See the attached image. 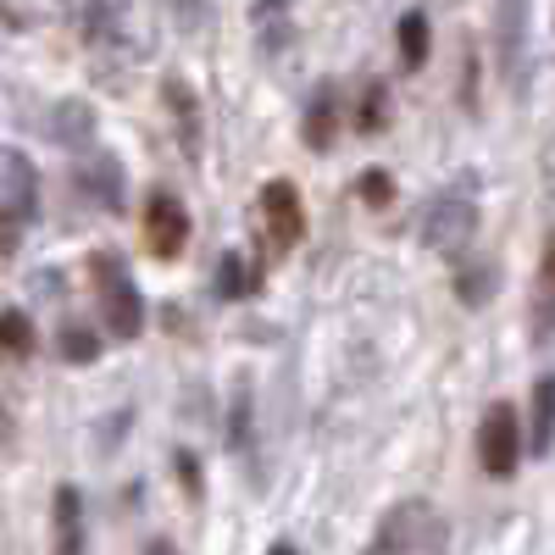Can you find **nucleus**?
I'll return each instance as SVG.
<instances>
[{
    "label": "nucleus",
    "mask_w": 555,
    "mask_h": 555,
    "mask_svg": "<svg viewBox=\"0 0 555 555\" xmlns=\"http://www.w3.org/2000/svg\"><path fill=\"white\" fill-rule=\"evenodd\" d=\"M89 278H95V300H101L106 334H112V339H139V334H145V295H139L133 272H128L112 250L89 256Z\"/></svg>",
    "instance_id": "f257e3e1"
},
{
    "label": "nucleus",
    "mask_w": 555,
    "mask_h": 555,
    "mask_svg": "<svg viewBox=\"0 0 555 555\" xmlns=\"http://www.w3.org/2000/svg\"><path fill=\"white\" fill-rule=\"evenodd\" d=\"M34 217H39V172L17 145H7L0 151V256H17Z\"/></svg>",
    "instance_id": "f03ea898"
},
{
    "label": "nucleus",
    "mask_w": 555,
    "mask_h": 555,
    "mask_svg": "<svg viewBox=\"0 0 555 555\" xmlns=\"http://www.w3.org/2000/svg\"><path fill=\"white\" fill-rule=\"evenodd\" d=\"M256 228H261L272 261H284L306 240V206H300V190H295L289 178L261 183V195H256Z\"/></svg>",
    "instance_id": "7ed1b4c3"
},
{
    "label": "nucleus",
    "mask_w": 555,
    "mask_h": 555,
    "mask_svg": "<svg viewBox=\"0 0 555 555\" xmlns=\"http://www.w3.org/2000/svg\"><path fill=\"white\" fill-rule=\"evenodd\" d=\"M522 444H528V428H522L517 405H505V400L489 405L483 423H478V467L489 478H512L517 461H522Z\"/></svg>",
    "instance_id": "20e7f679"
},
{
    "label": "nucleus",
    "mask_w": 555,
    "mask_h": 555,
    "mask_svg": "<svg viewBox=\"0 0 555 555\" xmlns=\"http://www.w3.org/2000/svg\"><path fill=\"white\" fill-rule=\"evenodd\" d=\"M478 240V206L473 195H434L423 206V245L439 256H461Z\"/></svg>",
    "instance_id": "39448f33"
},
{
    "label": "nucleus",
    "mask_w": 555,
    "mask_h": 555,
    "mask_svg": "<svg viewBox=\"0 0 555 555\" xmlns=\"http://www.w3.org/2000/svg\"><path fill=\"white\" fill-rule=\"evenodd\" d=\"M190 206H183L178 195H167V190H156L151 201H145V245H151V256L156 261H178L183 256V245H190Z\"/></svg>",
    "instance_id": "423d86ee"
},
{
    "label": "nucleus",
    "mask_w": 555,
    "mask_h": 555,
    "mask_svg": "<svg viewBox=\"0 0 555 555\" xmlns=\"http://www.w3.org/2000/svg\"><path fill=\"white\" fill-rule=\"evenodd\" d=\"M494 51H500L505 83L522 89V62H528V0H494Z\"/></svg>",
    "instance_id": "0eeeda50"
},
{
    "label": "nucleus",
    "mask_w": 555,
    "mask_h": 555,
    "mask_svg": "<svg viewBox=\"0 0 555 555\" xmlns=\"http://www.w3.org/2000/svg\"><path fill=\"white\" fill-rule=\"evenodd\" d=\"M73 190L101 206V211H122V167L112 151H83V162H73Z\"/></svg>",
    "instance_id": "6e6552de"
},
{
    "label": "nucleus",
    "mask_w": 555,
    "mask_h": 555,
    "mask_svg": "<svg viewBox=\"0 0 555 555\" xmlns=\"http://www.w3.org/2000/svg\"><path fill=\"white\" fill-rule=\"evenodd\" d=\"M162 101H167V117L178 122V151L190 162H201V101H195V89L183 78H162Z\"/></svg>",
    "instance_id": "1a4fd4ad"
},
{
    "label": "nucleus",
    "mask_w": 555,
    "mask_h": 555,
    "mask_svg": "<svg viewBox=\"0 0 555 555\" xmlns=\"http://www.w3.org/2000/svg\"><path fill=\"white\" fill-rule=\"evenodd\" d=\"M528 317H533V339L539 345H555V234L544 240V256H539V272H533Z\"/></svg>",
    "instance_id": "9d476101"
},
{
    "label": "nucleus",
    "mask_w": 555,
    "mask_h": 555,
    "mask_svg": "<svg viewBox=\"0 0 555 555\" xmlns=\"http://www.w3.org/2000/svg\"><path fill=\"white\" fill-rule=\"evenodd\" d=\"M339 89L334 83H317V95H311V106H306V117H300V133H306V145L311 151H328L334 145V133H339Z\"/></svg>",
    "instance_id": "9b49d317"
},
{
    "label": "nucleus",
    "mask_w": 555,
    "mask_h": 555,
    "mask_svg": "<svg viewBox=\"0 0 555 555\" xmlns=\"http://www.w3.org/2000/svg\"><path fill=\"white\" fill-rule=\"evenodd\" d=\"M78 39H89V44H112V39H122V28H128V7L122 0H78Z\"/></svg>",
    "instance_id": "f8f14e48"
},
{
    "label": "nucleus",
    "mask_w": 555,
    "mask_h": 555,
    "mask_svg": "<svg viewBox=\"0 0 555 555\" xmlns=\"http://www.w3.org/2000/svg\"><path fill=\"white\" fill-rule=\"evenodd\" d=\"M550 450H555V373H544L528 400V455H550Z\"/></svg>",
    "instance_id": "ddd939ff"
},
{
    "label": "nucleus",
    "mask_w": 555,
    "mask_h": 555,
    "mask_svg": "<svg viewBox=\"0 0 555 555\" xmlns=\"http://www.w3.org/2000/svg\"><path fill=\"white\" fill-rule=\"evenodd\" d=\"M416 528H428L423 500H405V505H395V512L384 517V528H378V539H373V555H405Z\"/></svg>",
    "instance_id": "4468645a"
},
{
    "label": "nucleus",
    "mask_w": 555,
    "mask_h": 555,
    "mask_svg": "<svg viewBox=\"0 0 555 555\" xmlns=\"http://www.w3.org/2000/svg\"><path fill=\"white\" fill-rule=\"evenodd\" d=\"M51 528H56V555H83V505L73 483H62L51 500Z\"/></svg>",
    "instance_id": "2eb2a0df"
},
{
    "label": "nucleus",
    "mask_w": 555,
    "mask_h": 555,
    "mask_svg": "<svg viewBox=\"0 0 555 555\" xmlns=\"http://www.w3.org/2000/svg\"><path fill=\"white\" fill-rule=\"evenodd\" d=\"M261 295V267H250L240 250H228L217 261V300H250Z\"/></svg>",
    "instance_id": "dca6fc26"
},
{
    "label": "nucleus",
    "mask_w": 555,
    "mask_h": 555,
    "mask_svg": "<svg viewBox=\"0 0 555 555\" xmlns=\"http://www.w3.org/2000/svg\"><path fill=\"white\" fill-rule=\"evenodd\" d=\"M428 12H405L400 23H395V44H400V67L405 73H416V67H423L428 62Z\"/></svg>",
    "instance_id": "f3484780"
},
{
    "label": "nucleus",
    "mask_w": 555,
    "mask_h": 555,
    "mask_svg": "<svg viewBox=\"0 0 555 555\" xmlns=\"http://www.w3.org/2000/svg\"><path fill=\"white\" fill-rule=\"evenodd\" d=\"M256 39H261V51H284L295 23H289V0H256Z\"/></svg>",
    "instance_id": "a211bd4d"
},
{
    "label": "nucleus",
    "mask_w": 555,
    "mask_h": 555,
    "mask_svg": "<svg viewBox=\"0 0 555 555\" xmlns=\"http://www.w3.org/2000/svg\"><path fill=\"white\" fill-rule=\"evenodd\" d=\"M0 345H7L12 361L34 356V322H28L23 306H7V311H0Z\"/></svg>",
    "instance_id": "6ab92c4d"
},
{
    "label": "nucleus",
    "mask_w": 555,
    "mask_h": 555,
    "mask_svg": "<svg viewBox=\"0 0 555 555\" xmlns=\"http://www.w3.org/2000/svg\"><path fill=\"white\" fill-rule=\"evenodd\" d=\"M56 350H62V361L83 366V361H95V356H101V334H95V328H83V322H67V328L56 334Z\"/></svg>",
    "instance_id": "aec40b11"
},
{
    "label": "nucleus",
    "mask_w": 555,
    "mask_h": 555,
    "mask_svg": "<svg viewBox=\"0 0 555 555\" xmlns=\"http://www.w3.org/2000/svg\"><path fill=\"white\" fill-rule=\"evenodd\" d=\"M455 295H461V306H489V295H494V267H461V272H455Z\"/></svg>",
    "instance_id": "412c9836"
},
{
    "label": "nucleus",
    "mask_w": 555,
    "mask_h": 555,
    "mask_svg": "<svg viewBox=\"0 0 555 555\" xmlns=\"http://www.w3.org/2000/svg\"><path fill=\"white\" fill-rule=\"evenodd\" d=\"M389 122V89L384 83H366V95H361V106H356V128L361 133H378Z\"/></svg>",
    "instance_id": "4be33fe9"
},
{
    "label": "nucleus",
    "mask_w": 555,
    "mask_h": 555,
    "mask_svg": "<svg viewBox=\"0 0 555 555\" xmlns=\"http://www.w3.org/2000/svg\"><path fill=\"white\" fill-rule=\"evenodd\" d=\"M56 133L67 139V145H83V139L95 133V117H89L78 101H62V106H56Z\"/></svg>",
    "instance_id": "5701e85b"
},
{
    "label": "nucleus",
    "mask_w": 555,
    "mask_h": 555,
    "mask_svg": "<svg viewBox=\"0 0 555 555\" xmlns=\"http://www.w3.org/2000/svg\"><path fill=\"white\" fill-rule=\"evenodd\" d=\"M356 195L378 211V206H389V201H395V178H389L384 167H366V172L356 178Z\"/></svg>",
    "instance_id": "b1692460"
},
{
    "label": "nucleus",
    "mask_w": 555,
    "mask_h": 555,
    "mask_svg": "<svg viewBox=\"0 0 555 555\" xmlns=\"http://www.w3.org/2000/svg\"><path fill=\"white\" fill-rule=\"evenodd\" d=\"M145 555H178V550H172L167 539H151V544H145Z\"/></svg>",
    "instance_id": "393cba45"
},
{
    "label": "nucleus",
    "mask_w": 555,
    "mask_h": 555,
    "mask_svg": "<svg viewBox=\"0 0 555 555\" xmlns=\"http://www.w3.org/2000/svg\"><path fill=\"white\" fill-rule=\"evenodd\" d=\"M267 555H300V550H295V544H289V539H278V544H272V550H267Z\"/></svg>",
    "instance_id": "a878e982"
},
{
    "label": "nucleus",
    "mask_w": 555,
    "mask_h": 555,
    "mask_svg": "<svg viewBox=\"0 0 555 555\" xmlns=\"http://www.w3.org/2000/svg\"><path fill=\"white\" fill-rule=\"evenodd\" d=\"M544 190H550V206H555V162H550V172H544Z\"/></svg>",
    "instance_id": "bb28decb"
}]
</instances>
